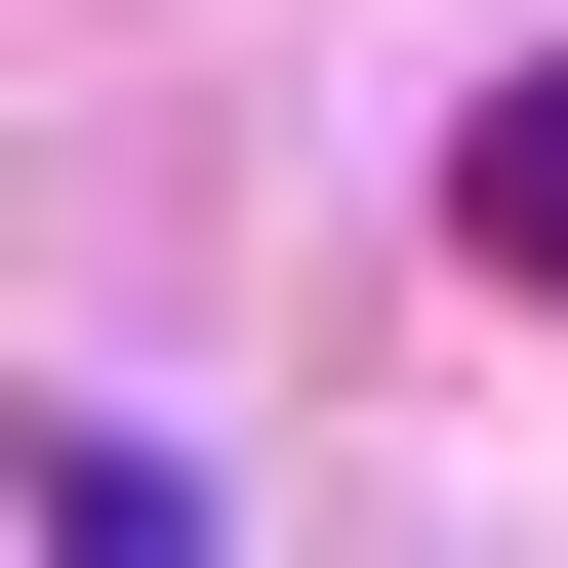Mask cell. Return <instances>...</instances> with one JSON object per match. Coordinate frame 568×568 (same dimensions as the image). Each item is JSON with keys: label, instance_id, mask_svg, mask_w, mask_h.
I'll return each mask as SVG.
<instances>
[{"label": "cell", "instance_id": "6da1fadb", "mask_svg": "<svg viewBox=\"0 0 568 568\" xmlns=\"http://www.w3.org/2000/svg\"><path fill=\"white\" fill-rule=\"evenodd\" d=\"M447 203H487V284H568V41L487 82V163H447Z\"/></svg>", "mask_w": 568, "mask_h": 568}]
</instances>
